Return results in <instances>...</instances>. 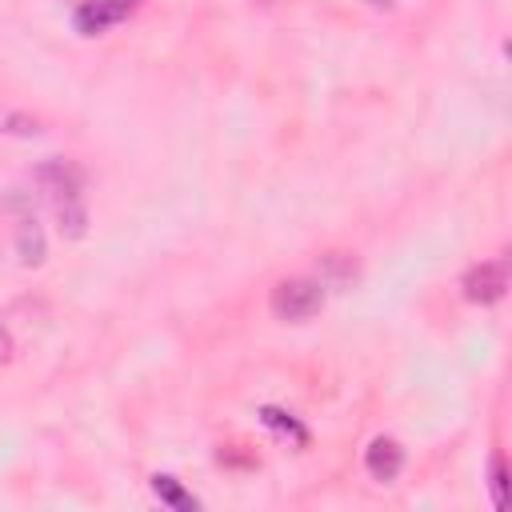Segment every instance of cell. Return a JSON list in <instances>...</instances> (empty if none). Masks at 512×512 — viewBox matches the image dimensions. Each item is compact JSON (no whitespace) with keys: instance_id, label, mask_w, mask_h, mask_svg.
Listing matches in <instances>:
<instances>
[{"instance_id":"11","label":"cell","mask_w":512,"mask_h":512,"mask_svg":"<svg viewBox=\"0 0 512 512\" xmlns=\"http://www.w3.org/2000/svg\"><path fill=\"white\" fill-rule=\"evenodd\" d=\"M488 488H492V504L500 508L504 504V488H508V468L500 456H492V476H488Z\"/></svg>"},{"instance_id":"3","label":"cell","mask_w":512,"mask_h":512,"mask_svg":"<svg viewBox=\"0 0 512 512\" xmlns=\"http://www.w3.org/2000/svg\"><path fill=\"white\" fill-rule=\"evenodd\" d=\"M364 468H368L372 480L392 484V480L400 476V468H404V448H400L392 436H376V440L364 448Z\"/></svg>"},{"instance_id":"10","label":"cell","mask_w":512,"mask_h":512,"mask_svg":"<svg viewBox=\"0 0 512 512\" xmlns=\"http://www.w3.org/2000/svg\"><path fill=\"white\" fill-rule=\"evenodd\" d=\"M260 416H264V424H268V428H276V432H288V436L304 440V428H300V424H296L288 412H280V408H264Z\"/></svg>"},{"instance_id":"13","label":"cell","mask_w":512,"mask_h":512,"mask_svg":"<svg viewBox=\"0 0 512 512\" xmlns=\"http://www.w3.org/2000/svg\"><path fill=\"white\" fill-rule=\"evenodd\" d=\"M364 4H368V8H380V12H388V8H392V0H364Z\"/></svg>"},{"instance_id":"7","label":"cell","mask_w":512,"mask_h":512,"mask_svg":"<svg viewBox=\"0 0 512 512\" xmlns=\"http://www.w3.org/2000/svg\"><path fill=\"white\" fill-rule=\"evenodd\" d=\"M152 492H156L160 504H168V508H176V512H196V496L184 492L176 476H152Z\"/></svg>"},{"instance_id":"12","label":"cell","mask_w":512,"mask_h":512,"mask_svg":"<svg viewBox=\"0 0 512 512\" xmlns=\"http://www.w3.org/2000/svg\"><path fill=\"white\" fill-rule=\"evenodd\" d=\"M12 356V336H8V328L0 324V360H8Z\"/></svg>"},{"instance_id":"1","label":"cell","mask_w":512,"mask_h":512,"mask_svg":"<svg viewBox=\"0 0 512 512\" xmlns=\"http://www.w3.org/2000/svg\"><path fill=\"white\" fill-rule=\"evenodd\" d=\"M268 308L276 320L284 324H304L312 320L320 308H324V284L312 280V276H288V280H276L272 296H268Z\"/></svg>"},{"instance_id":"5","label":"cell","mask_w":512,"mask_h":512,"mask_svg":"<svg viewBox=\"0 0 512 512\" xmlns=\"http://www.w3.org/2000/svg\"><path fill=\"white\" fill-rule=\"evenodd\" d=\"M16 256H20V264H28V268L44 264L48 244H44V228L36 224V216H20V224H16Z\"/></svg>"},{"instance_id":"4","label":"cell","mask_w":512,"mask_h":512,"mask_svg":"<svg viewBox=\"0 0 512 512\" xmlns=\"http://www.w3.org/2000/svg\"><path fill=\"white\" fill-rule=\"evenodd\" d=\"M128 4L132 0H84L80 8H76V32H84V36H96V32H104L108 24H116V20H124L128 16Z\"/></svg>"},{"instance_id":"6","label":"cell","mask_w":512,"mask_h":512,"mask_svg":"<svg viewBox=\"0 0 512 512\" xmlns=\"http://www.w3.org/2000/svg\"><path fill=\"white\" fill-rule=\"evenodd\" d=\"M56 204V220H60V236L64 240H80L88 232V208L80 196H64V200H52Z\"/></svg>"},{"instance_id":"8","label":"cell","mask_w":512,"mask_h":512,"mask_svg":"<svg viewBox=\"0 0 512 512\" xmlns=\"http://www.w3.org/2000/svg\"><path fill=\"white\" fill-rule=\"evenodd\" d=\"M0 136L32 140V136H40V120L28 112H16V108H0Z\"/></svg>"},{"instance_id":"9","label":"cell","mask_w":512,"mask_h":512,"mask_svg":"<svg viewBox=\"0 0 512 512\" xmlns=\"http://www.w3.org/2000/svg\"><path fill=\"white\" fill-rule=\"evenodd\" d=\"M356 276V268L348 264V256L344 252H328L324 260H320V284L328 288V284H348Z\"/></svg>"},{"instance_id":"2","label":"cell","mask_w":512,"mask_h":512,"mask_svg":"<svg viewBox=\"0 0 512 512\" xmlns=\"http://www.w3.org/2000/svg\"><path fill=\"white\" fill-rule=\"evenodd\" d=\"M460 288H464V300H472V304H496L508 292V264L504 260H480L464 272Z\"/></svg>"}]
</instances>
